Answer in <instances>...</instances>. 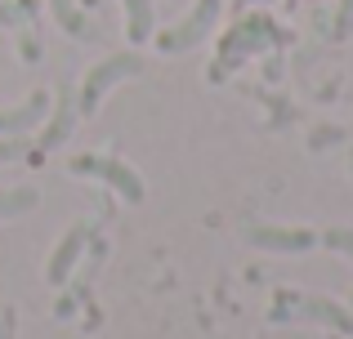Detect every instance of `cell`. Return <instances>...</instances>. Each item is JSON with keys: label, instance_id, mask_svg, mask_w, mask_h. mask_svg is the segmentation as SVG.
Listing matches in <instances>:
<instances>
[{"label": "cell", "instance_id": "6da1fadb", "mask_svg": "<svg viewBox=\"0 0 353 339\" xmlns=\"http://www.w3.org/2000/svg\"><path fill=\"white\" fill-rule=\"evenodd\" d=\"M268 317H273V322H318V326H327V331L353 339V313L345 304H336V299H327V295H295V290H282V295L273 299V313Z\"/></svg>", "mask_w": 353, "mask_h": 339}, {"label": "cell", "instance_id": "7a4b0ae2", "mask_svg": "<svg viewBox=\"0 0 353 339\" xmlns=\"http://www.w3.org/2000/svg\"><path fill=\"white\" fill-rule=\"evenodd\" d=\"M130 76H143V58H139V54H103V63H94L90 76L81 80V89H77L81 112L90 116L99 107V98H103L117 80H130Z\"/></svg>", "mask_w": 353, "mask_h": 339}, {"label": "cell", "instance_id": "3957f363", "mask_svg": "<svg viewBox=\"0 0 353 339\" xmlns=\"http://www.w3.org/2000/svg\"><path fill=\"white\" fill-rule=\"evenodd\" d=\"M219 9H224V0H197V5H192L188 14L170 27V32L157 36V50H161V54H188V50H197V45L210 36V27L219 23Z\"/></svg>", "mask_w": 353, "mask_h": 339}, {"label": "cell", "instance_id": "277c9868", "mask_svg": "<svg viewBox=\"0 0 353 339\" xmlns=\"http://www.w3.org/2000/svg\"><path fill=\"white\" fill-rule=\"evenodd\" d=\"M72 170L103 179L108 188H117L125 201H143V197H148V188H143V179H139V170H130L125 161H117V157H94V152H81V157H72Z\"/></svg>", "mask_w": 353, "mask_h": 339}, {"label": "cell", "instance_id": "5b68a950", "mask_svg": "<svg viewBox=\"0 0 353 339\" xmlns=\"http://www.w3.org/2000/svg\"><path fill=\"white\" fill-rule=\"evenodd\" d=\"M77 116H81V103H77V89L63 85L59 94H54V116H45V130H41V143L36 148L41 152H54L68 143V134L77 130Z\"/></svg>", "mask_w": 353, "mask_h": 339}, {"label": "cell", "instance_id": "8992f818", "mask_svg": "<svg viewBox=\"0 0 353 339\" xmlns=\"http://www.w3.org/2000/svg\"><path fill=\"white\" fill-rule=\"evenodd\" d=\"M246 241L259 245V250H282V254H300L318 241L313 228H268V223H255L246 228Z\"/></svg>", "mask_w": 353, "mask_h": 339}, {"label": "cell", "instance_id": "52a82bcc", "mask_svg": "<svg viewBox=\"0 0 353 339\" xmlns=\"http://www.w3.org/2000/svg\"><path fill=\"white\" fill-rule=\"evenodd\" d=\"M45 116H50V94H45V89H36L27 103L0 112V139H23V134L36 130V125H45Z\"/></svg>", "mask_w": 353, "mask_h": 339}, {"label": "cell", "instance_id": "ba28073f", "mask_svg": "<svg viewBox=\"0 0 353 339\" xmlns=\"http://www.w3.org/2000/svg\"><path fill=\"white\" fill-rule=\"evenodd\" d=\"M85 241H90V228H85V223H72V228H68V237L54 245V254H50V272H45L54 286H68V277H72V268H77V259H81V250H85Z\"/></svg>", "mask_w": 353, "mask_h": 339}, {"label": "cell", "instance_id": "9c48e42d", "mask_svg": "<svg viewBox=\"0 0 353 339\" xmlns=\"http://www.w3.org/2000/svg\"><path fill=\"white\" fill-rule=\"evenodd\" d=\"M121 5H125V36H130V45L152 41V32H157L152 0H121Z\"/></svg>", "mask_w": 353, "mask_h": 339}, {"label": "cell", "instance_id": "30bf717a", "mask_svg": "<svg viewBox=\"0 0 353 339\" xmlns=\"http://www.w3.org/2000/svg\"><path fill=\"white\" fill-rule=\"evenodd\" d=\"M50 9H54V18H59V27L68 36H77V41H90V36H94V27H90L85 14L77 9V0H50Z\"/></svg>", "mask_w": 353, "mask_h": 339}, {"label": "cell", "instance_id": "8fae6325", "mask_svg": "<svg viewBox=\"0 0 353 339\" xmlns=\"http://www.w3.org/2000/svg\"><path fill=\"white\" fill-rule=\"evenodd\" d=\"M36 206H41V192H36V188H9V192H0V219H23V215H32Z\"/></svg>", "mask_w": 353, "mask_h": 339}, {"label": "cell", "instance_id": "7c38bea8", "mask_svg": "<svg viewBox=\"0 0 353 339\" xmlns=\"http://www.w3.org/2000/svg\"><path fill=\"white\" fill-rule=\"evenodd\" d=\"M318 241L327 245V250H336V254H345V259H353V228H327V232H318Z\"/></svg>", "mask_w": 353, "mask_h": 339}, {"label": "cell", "instance_id": "4fadbf2b", "mask_svg": "<svg viewBox=\"0 0 353 339\" xmlns=\"http://www.w3.org/2000/svg\"><path fill=\"white\" fill-rule=\"evenodd\" d=\"M23 157H27V139H0V166L23 161Z\"/></svg>", "mask_w": 353, "mask_h": 339}, {"label": "cell", "instance_id": "5bb4252c", "mask_svg": "<svg viewBox=\"0 0 353 339\" xmlns=\"http://www.w3.org/2000/svg\"><path fill=\"white\" fill-rule=\"evenodd\" d=\"M23 14H27V0H23V5L0 0V27H18V23H23Z\"/></svg>", "mask_w": 353, "mask_h": 339}, {"label": "cell", "instance_id": "9a60e30c", "mask_svg": "<svg viewBox=\"0 0 353 339\" xmlns=\"http://www.w3.org/2000/svg\"><path fill=\"white\" fill-rule=\"evenodd\" d=\"M336 36H340V41L353 36V0H340V9H336Z\"/></svg>", "mask_w": 353, "mask_h": 339}, {"label": "cell", "instance_id": "2e32d148", "mask_svg": "<svg viewBox=\"0 0 353 339\" xmlns=\"http://www.w3.org/2000/svg\"><path fill=\"white\" fill-rule=\"evenodd\" d=\"M23 63H41V45H36V36H23Z\"/></svg>", "mask_w": 353, "mask_h": 339}, {"label": "cell", "instance_id": "e0dca14e", "mask_svg": "<svg viewBox=\"0 0 353 339\" xmlns=\"http://www.w3.org/2000/svg\"><path fill=\"white\" fill-rule=\"evenodd\" d=\"M0 339H9V313H0Z\"/></svg>", "mask_w": 353, "mask_h": 339}, {"label": "cell", "instance_id": "ac0fdd59", "mask_svg": "<svg viewBox=\"0 0 353 339\" xmlns=\"http://www.w3.org/2000/svg\"><path fill=\"white\" fill-rule=\"evenodd\" d=\"M81 5H85V9H94V5H99V0H81Z\"/></svg>", "mask_w": 353, "mask_h": 339}, {"label": "cell", "instance_id": "d6986e66", "mask_svg": "<svg viewBox=\"0 0 353 339\" xmlns=\"http://www.w3.org/2000/svg\"><path fill=\"white\" fill-rule=\"evenodd\" d=\"M349 304H353V299H349Z\"/></svg>", "mask_w": 353, "mask_h": 339}]
</instances>
